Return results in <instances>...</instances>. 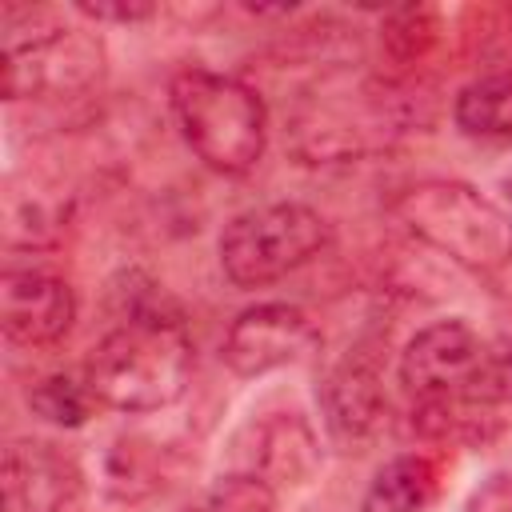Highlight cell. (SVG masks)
I'll use <instances>...</instances> for the list:
<instances>
[{"instance_id": "cell-4", "label": "cell", "mask_w": 512, "mask_h": 512, "mask_svg": "<svg viewBox=\"0 0 512 512\" xmlns=\"http://www.w3.org/2000/svg\"><path fill=\"white\" fill-rule=\"evenodd\" d=\"M328 244L332 224L316 208L300 200H276L236 212L216 240V256L224 280L248 292L312 264L320 252H328Z\"/></svg>"}, {"instance_id": "cell-2", "label": "cell", "mask_w": 512, "mask_h": 512, "mask_svg": "<svg viewBox=\"0 0 512 512\" xmlns=\"http://www.w3.org/2000/svg\"><path fill=\"white\" fill-rule=\"evenodd\" d=\"M392 220L452 264L496 276L512 264V216L464 180H420L392 196Z\"/></svg>"}, {"instance_id": "cell-8", "label": "cell", "mask_w": 512, "mask_h": 512, "mask_svg": "<svg viewBox=\"0 0 512 512\" xmlns=\"http://www.w3.org/2000/svg\"><path fill=\"white\" fill-rule=\"evenodd\" d=\"M0 324L12 344L48 348L76 324V292L64 276L44 268H4Z\"/></svg>"}, {"instance_id": "cell-13", "label": "cell", "mask_w": 512, "mask_h": 512, "mask_svg": "<svg viewBox=\"0 0 512 512\" xmlns=\"http://www.w3.org/2000/svg\"><path fill=\"white\" fill-rule=\"evenodd\" d=\"M28 408H32V416H40L52 428H84L96 416L100 400L92 396L88 376L52 372V376H40L28 388Z\"/></svg>"}, {"instance_id": "cell-1", "label": "cell", "mask_w": 512, "mask_h": 512, "mask_svg": "<svg viewBox=\"0 0 512 512\" xmlns=\"http://www.w3.org/2000/svg\"><path fill=\"white\" fill-rule=\"evenodd\" d=\"M192 364L196 352L180 316H132L104 332L84 364V376L100 408L144 416L188 392Z\"/></svg>"}, {"instance_id": "cell-15", "label": "cell", "mask_w": 512, "mask_h": 512, "mask_svg": "<svg viewBox=\"0 0 512 512\" xmlns=\"http://www.w3.org/2000/svg\"><path fill=\"white\" fill-rule=\"evenodd\" d=\"M504 404H512V340H488V356L472 388V408L492 412Z\"/></svg>"}, {"instance_id": "cell-10", "label": "cell", "mask_w": 512, "mask_h": 512, "mask_svg": "<svg viewBox=\"0 0 512 512\" xmlns=\"http://www.w3.org/2000/svg\"><path fill=\"white\" fill-rule=\"evenodd\" d=\"M76 492L72 460L48 440H12L4 448V512H60Z\"/></svg>"}, {"instance_id": "cell-18", "label": "cell", "mask_w": 512, "mask_h": 512, "mask_svg": "<svg viewBox=\"0 0 512 512\" xmlns=\"http://www.w3.org/2000/svg\"><path fill=\"white\" fill-rule=\"evenodd\" d=\"M184 512H212V508H208V504H200V508H184Z\"/></svg>"}, {"instance_id": "cell-5", "label": "cell", "mask_w": 512, "mask_h": 512, "mask_svg": "<svg viewBox=\"0 0 512 512\" xmlns=\"http://www.w3.org/2000/svg\"><path fill=\"white\" fill-rule=\"evenodd\" d=\"M104 76V40L60 20H32L28 32H4V96L8 100H68L84 96Z\"/></svg>"}, {"instance_id": "cell-12", "label": "cell", "mask_w": 512, "mask_h": 512, "mask_svg": "<svg viewBox=\"0 0 512 512\" xmlns=\"http://www.w3.org/2000/svg\"><path fill=\"white\" fill-rule=\"evenodd\" d=\"M436 496V464L424 452H400L376 468L360 512H424Z\"/></svg>"}, {"instance_id": "cell-17", "label": "cell", "mask_w": 512, "mask_h": 512, "mask_svg": "<svg viewBox=\"0 0 512 512\" xmlns=\"http://www.w3.org/2000/svg\"><path fill=\"white\" fill-rule=\"evenodd\" d=\"M464 512H512V472L488 476L464 504Z\"/></svg>"}, {"instance_id": "cell-14", "label": "cell", "mask_w": 512, "mask_h": 512, "mask_svg": "<svg viewBox=\"0 0 512 512\" xmlns=\"http://www.w3.org/2000/svg\"><path fill=\"white\" fill-rule=\"evenodd\" d=\"M204 504L212 512H276V488H272V480H264L256 472L236 468L212 484Z\"/></svg>"}, {"instance_id": "cell-6", "label": "cell", "mask_w": 512, "mask_h": 512, "mask_svg": "<svg viewBox=\"0 0 512 512\" xmlns=\"http://www.w3.org/2000/svg\"><path fill=\"white\" fill-rule=\"evenodd\" d=\"M488 340L460 316L424 324L400 352V384L420 400H448L472 408V388L480 380Z\"/></svg>"}, {"instance_id": "cell-7", "label": "cell", "mask_w": 512, "mask_h": 512, "mask_svg": "<svg viewBox=\"0 0 512 512\" xmlns=\"http://www.w3.org/2000/svg\"><path fill=\"white\" fill-rule=\"evenodd\" d=\"M320 352L316 320L296 304H252L244 308L224 332V364L252 380L292 364H304Z\"/></svg>"}, {"instance_id": "cell-3", "label": "cell", "mask_w": 512, "mask_h": 512, "mask_svg": "<svg viewBox=\"0 0 512 512\" xmlns=\"http://www.w3.org/2000/svg\"><path fill=\"white\" fill-rule=\"evenodd\" d=\"M172 116L192 156L220 176H248L268 148L264 96L228 72L184 68L172 88Z\"/></svg>"}, {"instance_id": "cell-16", "label": "cell", "mask_w": 512, "mask_h": 512, "mask_svg": "<svg viewBox=\"0 0 512 512\" xmlns=\"http://www.w3.org/2000/svg\"><path fill=\"white\" fill-rule=\"evenodd\" d=\"M76 16L84 20H96V24H136V20H148L156 16L152 4H136V0H96V4H72Z\"/></svg>"}, {"instance_id": "cell-11", "label": "cell", "mask_w": 512, "mask_h": 512, "mask_svg": "<svg viewBox=\"0 0 512 512\" xmlns=\"http://www.w3.org/2000/svg\"><path fill=\"white\" fill-rule=\"evenodd\" d=\"M452 124L464 140L512 148V76H476L452 100Z\"/></svg>"}, {"instance_id": "cell-9", "label": "cell", "mask_w": 512, "mask_h": 512, "mask_svg": "<svg viewBox=\"0 0 512 512\" xmlns=\"http://www.w3.org/2000/svg\"><path fill=\"white\" fill-rule=\"evenodd\" d=\"M320 412L336 440L360 444L380 432L388 396L380 380V364L368 352H348L320 380Z\"/></svg>"}]
</instances>
